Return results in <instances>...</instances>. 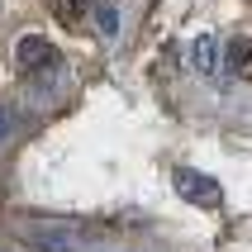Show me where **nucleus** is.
<instances>
[{"mask_svg": "<svg viewBox=\"0 0 252 252\" xmlns=\"http://www.w3.org/2000/svg\"><path fill=\"white\" fill-rule=\"evenodd\" d=\"M10 133V110H0V138Z\"/></svg>", "mask_w": 252, "mask_h": 252, "instance_id": "8", "label": "nucleus"}, {"mask_svg": "<svg viewBox=\"0 0 252 252\" xmlns=\"http://www.w3.org/2000/svg\"><path fill=\"white\" fill-rule=\"evenodd\" d=\"M171 186H176V195H181L186 205H219V200H224L219 181L205 176V171H195V167H176L171 171Z\"/></svg>", "mask_w": 252, "mask_h": 252, "instance_id": "2", "label": "nucleus"}, {"mask_svg": "<svg viewBox=\"0 0 252 252\" xmlns=\"http://www.w3.org/2000/svg\"><path fill=\"white\" fill-rule=\"evenodd\" d=\"M248 57H252V43H248V33H238V38L228 43V71L238 76V81H248Z\"/></svg>", "mask_w": 252, "mask_h": 252, "instance_id": "5", "label": "nucleus"}, {"mask_svg": "<svg viewBox=\"0 0 252 252\" xmlns=\"http://www.w3.org/2000/svg\"><path fill=\"white\" fill-rule=\"evenodd\" d=\"M53 5V14H57V24L62 29H81V19H86V5L81 0H48Z\"/></svg>", "mask_w": 252, "mask_h": 252, "instance_id": "6", "label": "nucleus"}, {"mask_svg": "<svg viewBox=\"0 0 252 252\" xmlns=\"http://www.w3.org/2000/svg\"><path fill=\"white\" fill-rule=\"evenodd\" d=\"M14 57H19L24 81H33V86H43V81L57 71V62H62V53H57L43 33H24V38H19V48H14Z\"/></svg>", "mask_w": 252, "mask_h": 252, "instance_id": "1", "label": "nucleus"}, {"mask_svg": "<svg viewBox=\"0 0 252 252\" xmlns=\"http://www.w3.org/2000/svg\"><path fill=\"white\" fill-rule=\"evenodd\" d=\"M24 238L33 243L38 252H71L81 233H76V228H57L53 224V228H24Z\"/></svg>", "mask_w": 252, "mask_h": 252, "instance_id": "3", "label": "nucleus"}, {"mask_svg": "<svg viewBox=\"0 0 252 252\" xmlns=\"http://www.w3.org/2000/svg\"><path fill=\"white\" fill-rule=\"evenodd\" d=\"M214 67H219V43H214L210 33H200V38L190 43V71H200V76H210Z\"/></svg>", "mask_w": 252, "mask_h": 252, "instance_id": "4", "label": "nucleus"}, {"mask_svg": "<svg viewBox=\"0 0 252 252\" xmlns=\"http://www.w3.org/2000/svg\"><path fill=\"white\" fill-rule=\"evenodd\" d=\"M95 5V24H100V33H114L119 29V14H114V5L110 0H91Z\"/></svg>", "mask_w": 252, "mask_h": 252, "instance_id": "7", "label": "nucleus"}]
</instances>
